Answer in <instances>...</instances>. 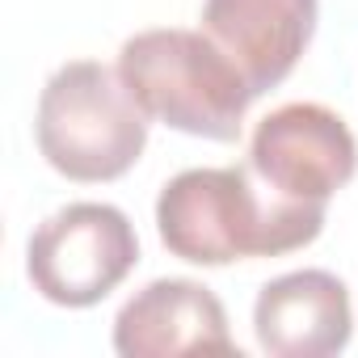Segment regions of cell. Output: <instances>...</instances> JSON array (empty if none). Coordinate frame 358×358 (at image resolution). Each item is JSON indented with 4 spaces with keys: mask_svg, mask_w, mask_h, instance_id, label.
<instances>
[{
    "mask_svg": "<svg viewBox=\"0 0 358 358\" xmlns=\"http://www.w3.org/2000/svg\"><path fill=\"white\" fill-rule=\"evenodd\" d=\"M324 228V203H299L253 186V169H186L156 199V232L164 249L194 266H228L241 257H282L312 245Z\"/></svg>",
    "mask_w": 358,
    "mask_h": 358,
    "instance_id": "obj_1",
    "label": "cell"
},
{
    "mask_svg": "<svg viewBox=\"0 0 358 358\" xmlns=\"http://www.w3.org/2000/svg\"><path fill=\"white\" fill-rule=\"evenodd\" d=\"M118 76L148 118L173 131L232 143L241 139L253 89L207 30H143L122 43Z\"/></svg>",
    "mask_w": 358,
    "mask_h": 358,
    "instance_id": "obj_2",
    "label": "cell"
},
{
    "mask_svg": "<svg viewBox=\"0 0 358 358\" xmlns=\"http://www.w3.org/2000/svg\"><path fill=\"white\" fill-rule=\"evenodd\" d=\"M38 152L68 182H114L148 143V114L97 59L64 64L38 97Z\"/></svg>",
    "mask_w": 358,
    "mask_h": 358,
    "instance_id": "obj_3",
    "label": "cell"
},
{
    "mask_svg": "<svg viewBox=\"0 0 358 358\" xmlns=\"http://www.w3.org/2000/svg\"><path fill=\"white\" fill-rule=\"evenodd\" d=\"M139 262L131 220L110 203H72L47 215L26 245L34 291L59 308L101 303Z\"/></svg>",
    "mask_w": 358,
    "mask_h": 358,
    "instance_id": "obj_4",
    "label": "cell"
},
{
    "mask_svg": "<svg viewBox=\"0 0 358 358\" xmlns=\"http://www.w3.org/2000/svg\"><path fill=\"white\" fill-rule=\"evenodd\" d=\"M253 177L287 199L329 203L358 169V143L341 114L316 101H291L266 114L249 143Z\"/></svg>",
    "mask_w": 358,
    "mask_h": 358,
    "instance_id": "obj_5",
    "label": "cell"
},
{
    "mask_svg": "<svg viewBox=\"0 0 358 358\" xmlns=\"http://www.w3.org/2000/svg\"><path fill=\"white\" fill-rule=\"evenodd\" d=\"M114 350L122 358L236 354L220 295L194 278H156L114 316Z\"/></svg>",
    "mask_w": 358,
    "mask_h": 358,
    "instance_id": "obj_6",
    "label": "cell"
},
{
    "mask_svg": "<svg viewBox=\"0 0 358 358\" xmlns=\"http://www.w3.org/2000/svg\"><path fill=\"white\" fill-rule=\"evenodd\" d=\"M257 345L274 358H329L350 345V291L329 270H295L257 291Z\"/></svg>",
    "mask_w": 358,
    "mask_h": 358,
    "instance_id": "obj_7",
    "label": "cell"
},
{
    "mask_svg": "<svg viewBox=\"0 0 358 358\" xmlns=\"http://www.w3.org/2000/svg\"><path fill=\"white\" fill-rule=\"evenodd\" d=\"M203 30L232 55L249 89H278L316 30V0H207Z\"/></svg>",
    "mask_w": 358,
    "mask_h": 358,
    "instance_id": "obj_8",
    "label": "cell"
}]
</instances>
